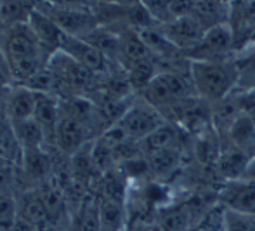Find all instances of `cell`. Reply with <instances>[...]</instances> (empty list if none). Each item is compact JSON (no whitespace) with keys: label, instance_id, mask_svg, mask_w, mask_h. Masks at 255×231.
Returning <instances> with one entry per match:
<instances>
[{"label":"cell","instance_id":"277c9868","mask_svg":"<svg viewBox=\"0 0 255 231\" xmlns=\"http://www.w3.org/2000/svg\"><path fill=\"white\" fill-rule=\"evenodd\" d=\"M40 12L49 16L54 23L59 26V30L68 37L85 38L94 30H98L101 24L96 16V9H75V7H63L51 3L47 0H37L35 3Z\"/></svg>","mask_w":255,"mask_h":231},{"label":"cell","instance_id":"7402d4cb","mask_svg":"<svg viewBox=\"0 0 255 231\" xmlns=\"http://www.w3.org/2000/svg\"><path fill=\"white\" fill-rule=\"evenodd\" d=\"M224 231H255V218L224 209Z\"/></svg>","mask_w":255,"mask_h":231},{"label":"cell","instance_id":"d6986e66","mask_svg":"<svg viewBox=\"0 0 255 231\" xmlns=\"http://www.w3.org/2000/svg\"><path fill=\"white\" fill-rule=\"evenodd\" d=\"M19 216L17 191H0V231H14Z\"/></svg>","mask_w":255,"mask_h":231},{"label":"cell","instance_id":"484cf974","mask_svg":"<svg viewBox=\"0 0 255 231\" xmlns=\"http://www.w3.org/2000/svg\"><path fill=\"white\" fill-rule=\"evenodd\" d=\"M125 231H160L154 221H127Z\"/></svg>","mask_w":255,"mask_h":231},{"label":"cell","instance_id":"83f0119b","mask_svg":"<svg viewBox=\"0 0 255 231\" xmlns=\"http://www.w3.org/2000/svg\"><path fill=\"white\" fill-rule=\"evenodd\" d=\"M0 2H2V0H0Z\"/></svg>","mask_w":255,"mask_h":231},{"label":"cell","instance_id":"9a60e30c","mask_svg":"<svg viewBox=\"0 0 255 231\" xmlns=\"http://www.w3.org/2000/svg\"><path fill=\"white\" fill-rule=\"evenodd\" d=\"M12 125L14 136H16L17 143H19L21 150L23 151H31V150H49V143L45 138L44 129L40 127L35 118L24 122H17V124H10Z\"/></svg>","mask_w":255,"mask_h":231},{"label":"cell","instance_id":"9c48e42d","mask_svg":"<svg viewBox=\"0 0 255 231\" xmlns=\"http://www.w3.org/2000/svg\"><path fill=\"white\" fill-rule=\"evenodd\" d=\"M217 202L228 211L255 218V181L250 178L224 181L217 191Z\"/></svg>","mask_w":255,"mask_h":231},{"label":"cell","instance_id":"3957f363","mask_svg":"<svg viewBox=\"0 0 255 231\" xmlns=\"http://www.w3.org/2000/svg\"><path fill=\"white\" fill-rule=\"evenodd\" d=\"M139 97H142L146 103H149L163 115L167 110L177 106L182 101L198 96L189 75L184 77L177 70H160L139 92Z\"/></svg>","mask_w":255,"mask_h":231},{"label":"cell","instance_id":"2e32d148","mask_svg":"<svg viewBox=\"0 0 255 231\" xmlns=\"http://www.w3.org/2000/svg\"><path fill=\"white\" fill-rule=\"evenodd\" d=\"M37 0H2L0 2V30L26 24L35 10Z\"/></svg>","mask_w":255,"mask_h":231},{"label":"cell","instance_id":"6da1fadb","mask_svg":"<svg viewBox=\"0 0 255 231\" xmlns=\"http://www.w3.org/2000/svg\"><path fill=\"white\" fill-rule=\"evenodd\" d=\"M0 52L9 61L16 84L21 85L49 64V57L28 23L0 30Z\"/></svg>","mask_w":255,"mask_h":231},{"label":"cell","instance_id":"5bb4252c","mask_svg":"<svg viewBox=\"0 0 255 231\" xmlns=\"http://www.w3.org/2000/svg\"><path fill=\"white\" fill-rule=\"evenodd\" d=\"M181 136H179V127L172 122H165L161 124L156 131H153L149 136L139 143L142 157H149V155L160 153V151L175 150L181 146Z\"/></svg>","mask_w":255,"mask_h":231},{"label":"cell","instance_id":"8fae6325","mask_svg":"<svg viewBox=\"0 0 255 231\" xmlns=\"http://www.w3.org/2000/svg\"><path fill=\"white\" fill-rule=\"evenodd\" d=\"M3 111L10 124L30 120L35 117V108H37V92L31 91L26 85L16 84L12 91L9 92L7 99L3 101Z\"/></svg>","mask_w":255,"mask_h":231},{"label":"cell","instance_id":"ba28073f","mask_svg":"<svg viewBox=\"0 0 255 231\" xmlns=\"http://www.w3.org/2000/svg\"><path fill=\"white\" fill-rule=\"evenodd\" d=\"M160 30L179 52H188L200 44L208 28L195 14H189V16L175 17L168 23L160 24Z\"/></svg>","mask_w":255,"mask_h":231},{"label":"cell","instance_id":"7a4b0ae2","mask_svg":"<svg viewBox=\"0 0 255 231\" xmlns=\"http://www.w3.org/2000/svg\"><path fill=\"white\" fill-rule=\"evenodd\" d=\"M189 78L200 99L214 104L238 89V68L235 59L188 61Z\"/></svg>","mask_w":255,"mask_h":231},{"label":"cell","instance_id":"5b68a950","mask_svg":"<svg viewBox=\"0 0 255 231\" xmlns=\"http://www.w3.org/2000/svg\"><path fill=\"white\" fill-rule=\"evenodd\" d=\"M96 138H98V134L89 122H84L61 110L56 134H54V150L57 153L71 158L82 148L91 144Z\"/></svg>","mask_w":255,"mask_h":231},{"label":"cell","instance_id":"4fadbf2b","mask_svg":"<svg viewBox=\"0 0 255 231\" xmlns=\"http://www.w3.org/2000/svg\"><path fill=\"white\" fill-rule=\"evenodd\" d=\"M254 162V157L247 153L245 150L228 143V146L222 144L221 155L217 160V171L221 172L224 181H233V179L245 178L249 172L250 164Z\"/></svg>","mask_w":255,"mask_h":231},{"label":"cell","instance_id":"4316f807","mask_svg":"<svg viewBox=\"0 0 255 231\" xmlns=\"http://www.w3.org/2000/svg\"><path fill=\"white\" fill-rule=\"evenodd\" d=\"M98 3H108V5H135L139 0H96Z\"/></svg>","mask_w":255,"mask_h":231},{"label":"cell","instance_id":"603a6c76","mask_svg":"<svg viewBox=\"0 0 255 231\" xmlns=\"http://www.w3.org/2000/svg\"><path fill=\"white\" fill-rule=\"evenodd\" d=\"M139 3L148 10V14L158 24H165L172 19V0H139Z\"/></svg>","mask_w":255,"mask_h":231},{"label":"cell","instance_id":"cb8c5ba5","mask_svg":"<svg viewBox=\"0 0 255 231\" xmlns=\"http://www.w3.org/2000/svg\"><path fill=\"white\" fill-rule=\"evenodd\" d=\"M14 85H16V80H14L10 64H9V61L5 59V56L0 52V106H2L3 101L7 99V96L12 91Z\"/></svg>","mask_w":255,"mask_h":231},{"label":"cell","instance_id":"ffe728a7","mask_svg":"<svg viewBox=\"0 0 255 231\" xmlns=\"http://www.w3.org/2000/svg\"><path fill=\"white\" fill-rule=\"evenodd\" d=\"M179 158H181L179 148L149 155V157H146L148 165H149V174H153L154 178H165V176H168L177 167Z\"/></svg>","mask_w":255,"mask_h":231},{"label":"cell","instance_id":"ac0fdd59","mask_svg":"<svg viewBox=\"0 0 255 231\" xmlns=\"http://www.w3.org/2000/svg\"><path fill=\"white\" fill-rule=\"evenodd\" d=\"M238 68V89L240 91H255V42L240 50L235 56Z\"/></svg>","mask_w":255,"mask_h":231},{"label":"cell","instance_id":"44dd1931","mask_svg":"<svg viewBox=\"0 0 255 231\" xmlns=\"http://www.w3.org/2000/svg\"><path fill=\"white\" fill-rule=\"evenodd\" d=\"M189 231H224V207L219 202L212 204L196 218Z\"/></svg>","mask_w":255,"mask_h":231},{"label":"cell","instance_id":"8992f818","mask_svg":"<svg viewBox=\"0 0 255 231\" xmlns=\"http://www.w3.org/2000/svg\"><path fill=\"white\" fill-rule=\"evenodd\" d=\"M235 37L229 23L208 28L200 44L188 52H182L188 61H228L235 59Z\"/></svg>","mask_w":255,"mask_h":231},{"label":"cell","instance_id":"30bf717a","mask_svg":"<svg viewBox=\"0 0 255 231\" xmlns=\"http://www.w3.org/2000/svg\"><path fill=\"white\" fill-rule=\"evenodd\" d=\"M59 50H63V52H66L70 57H73L77 63H80L84 68H87L96 77H104V75L111 73L113 63L104 56L101 50L96 49L91 42L84 40V38L64 35Z\"/></svg>","mask_w":255,"mask_h":231},{"label":"cell","instance_id":"e0dca14e","mask_svg":"<svg viewBox=\"0 0 255 231\" xmlns=\"http://www.w3.org/2000/svg\"><path fill=\"white\" fill-rule=\"evenodd\" d=\"M221 150H222L221 136H219V132L214 127H208L196 134L195 155L200 164L203 165L217 164Z\"/></svg>","mask_w":255,"mask_h":231},{"label":"cell","instance_id":"7c38bea8","mask_svg":"<svg viewBox=\"0 0 255 231\" xmlns=\"http://www.w3.org/2000/svg\"><path fill=\"white\" fill-rule=\"evenodd\" d=\"M28 24H30V28L33 30L35 37H37L38 44H40L42 50H44V54L51 59L54 54L61 49L64 33L59 30V26L54 23L51 17L45 16L44 12H40L37 7H35Z\"/></svg>","mask_w":255,"mask_h":231},{"label":"cell","instance_id":"52a82bcc","mask_svg":"<svg viewBox=\"0 0 255 231\" xmlns=\"http://www.w3.org/2000/svg\"><path fill=\"white\" fill-rule=\"evenodd\" d=\"M165 122H167L165 117L156 108L146 103L142 97H135L130 103V106L125 110V113L122 115L120 120L117 122V125L125 132V136L128 139L141 143L146 136L156 131Z\"/></svg>","mask_w":255,"mask_h":231},{"label":"cell","instance_id":"d4e9b609","mask_svg":"<svg viewBox=\"0 0 255 231\" xmlns=\"http://www.w3.org/2000/svg\"><path fill=\"white\" fill-rule=\"evenodd\" d=\"M51 3L56 5H63V7H75V9H96L98 2L96 0H47Z\"/></svg>","mask_w":255,"mask_h":231}]
</instances>
